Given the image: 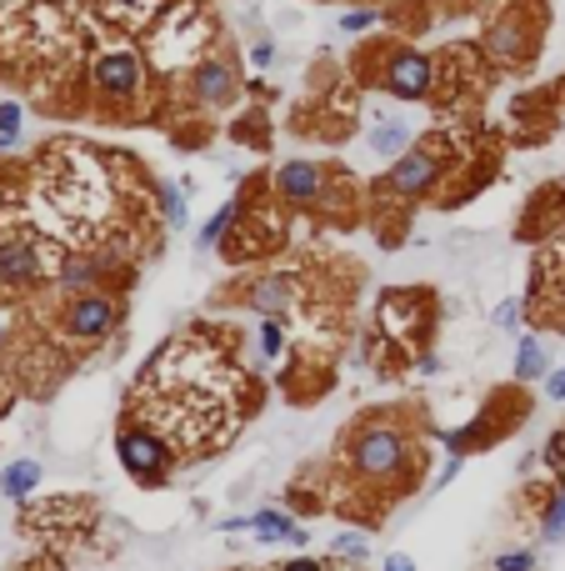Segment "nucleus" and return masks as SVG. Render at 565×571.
Here are the masks:
<instances>
[{"mask_svg":"<svg viewBox=\"0 0 565 571\" xmlns=\"http://www.w3.org/2000/svg\"><path fill=\"white\" fill-rule=\"evenodd\" d=\"M256 411L250 371L215 336L180 331L141 366L130 386L126 417L155 427L180 462H201L221 452Z\"/></svg>","mask_w":565,"mask_h":571,"instance_id":"obj_1","label":"nucleus"},{"mask_svg":"<svg viewBox=\"0 0 565 571\" xmlns=\"http://www.w3.org/2000/svg\"><path fill=\"white\" fill-rule=\"evenodd\" d=\"M330 476H341L351 501L341 516L376 526L390 501H405L425 476V427L415 406H376L341 431L330 452Z\"/></svg>","mask_w":565,"mask_h":571,"instance_id":"obj_2","label":"nucleus"},{"mask_svg":"<svg viewBox=\"0 0 565 571\" xmlns=\"http://www.w3.org/2000/svg\"><path fill=\"white\" fill-rule=\"evenodd\" d=\"M60 261L66 256L46 236H36L25 226H5L0 231V301H21L25 291L56 281Z\"/></svg>","mask_w":565,"mask_h":571,"instance_id":"obj_3","label":"nucleus"},{"mask_svg":"<svg viewBox=\"0 0 565 571\" xmlns=\"http://www.w3.org/2000/svg\"><path fill=\"white\" fill-rule=\"evenodd\" d=\"M436 331V296L425 286H405V291H386L376 306V341L396 346V357L411 366V357L431 341Z\"/></svg>","mask_w":565,"mask_h":571,"instance_id":"obj_4","label":"nucleus"},{"mask_svg":"<svg viewBox=\"0 0 565 571\" xmlns=\"http://www.w3.org/2000/svg\"><path fill=\"white\" fill-rule=\"evenodd\" d=\"M120 322H126V306L110 296L106 286L101 291H71L56 316V341H66L71 351H95V346H106L116 336Z\"/></svg>","mask_w":565,"mask_h":571,"instance_id":"obj_5","label":"nucleus"},{"mask_svg":"<svg viewBox=\"0 0 565 571\" xmlns=\"http://www.w3.org/2000/svg\"><path fill=\"white\" fill-rule=\"evenodd\" d=\"M116 456H120V466H126L130 481H136V487H145V491L165 487V481L176 476V466H180L176 446H170V441H165L155 427H145V421H136V417H120V427H116Z\"/></svg>","mask_w":565,"mask_h":571,"instance_id":"obj_6","label":"nucleus"},{"mask_svg":"<svg viewBox=\"0 0 565 571\" xmlns=\"http://www.w3.org/2000/svg\"><path fill=\"white\" fill-rule=\"evenodd\" d=\"M526 417H530V396H526V386H506V392H491V396H485V411L471 421V427L446 431L440 441H446L450 452L466 456L471 446H495V441H506Z\"/></svg>","mask_w":565,"mask_h":571,"instance_id":"obj_7","label":"nucleus"},{"mask_svg":"<svg viewBox=\"0 0 565 571\" xmlns=\"http://www.w3.org/2000/svg\"><path fill=\"white\" fill-rule=\"evenodd\" d=\"M440 176H446V155L431 151V145H415V151L396 155V166L386 171V190L396 201H421L436 190Z\"/></svg>","mask_w":565,"mask_h":571,"instance_id":"obj_8","label":"nucleus"},{"mask_svg":"<svg viewBox=\"0 0 565 571\" xmlns=\"http://www.w3.org/2000/svg\"><path fill=\"white\" fill-rule=\"evenodd\" d=\"M95 91H101V101H110V106H126V101H136L145 85V66L136 50H106V56L95 60L91 71Z\"/></svg>","mask_w":565,"mask_h":571,"instance_id":"obj_9","label":"nucleus"},{"mask_svg":"<svg viewBox=\"0 0 565 571\" xmlns=\"http://www.w3.org/2000/svg\"><path fill=\"white\" fill-rule=\"evenodd\" d=\"M271 186H275V201L295 206V211H310V206L326 201L330 171L316 166V161H285V166L271 176Z\"/></svg>","mask_w":565,"mask_h":571,"instance_id":"obj_10","label":"nucleus"},{"mask_svg":"<svg viewBox=\"0 0 565 571\" xmlns=\"http://www.w3.org/2000/svg\"><path fill=\"white\" fill-rule=\"evenodd\" d=\"M240 306L256 311V316H281V322H285V316L295 311V276L266 271V276H256V281H246Z\"/></svg>","mask_w":565,"mask_h":571,"instance_id":"obj_11","label":"nucleus"},{"mask_svg":"<svg viewBox=\"0 0 565 571\" xmlns=\"http://www.w3.org/2000/svg\"><path fill=\"white\" fill-rule=\"evenodd\" d=\"M526 512L535 522L541 541H561L565 536V476H555L545 487H526Z\"/></svg>","mask_w":565,"mask_h":571,"instance_id":"obj_12","label":"nucleus"},{"mask_svg":"<svg viewBox=\"0 0 565 571\" xmlns=\"http://www.w3.org/2000/svg\"><path fill=\"white\" fill-rule=\"evenodd\" d=\"M431 81H436V66L425 56H415V50H401V56H390L386 66V91L401 95V101H421V95H431Z\"/></svg>","mask_w":565,"mask_h":571,"instance_id":"obj_13","label":"nucleus"},{"mask_svg":"<svg viewBox=\"0 0 565 571\" xmlns=\"http://www.w3.org/2000/svg\"><path fill=\"white\" fill-rule=\"evenodd\" d=\"M190 91H196V101H205V106H231V95H236V75H231L225 60H201L196 75H190Z\"/></svg>","mask_w":565,"mask_h":571,"instance_id":"obj_14","label":"nucleus"},{"mask_svg":"<svg viewBox=\"0 0 565 571\" xmlns=\"http://www.w3.org/2000/svg\"><path fill=\"white\" fill-rule=\"evenodd\" d=\"M250 532H256V541H310L306 526L295 522L285 506H266V512L250 516Z\"/></svg>","mask_w":565,"mask_h":571,"instance_id":"obj_15","label":"nucleus"},{"mask_svg":"<svg viewBox=\"0 0 565 571\" xmlns=\"http://www.w3.org/2000/svg\"><path fill=\"white\" fill-rule=\"evenodd\" d=\"M370 151L376 155H405L411 151V126L401 116H376L370 126Z\"/></svg>","mask_w":565,"mask_h":571,"instance_id":"obj_16","label":"nucleus"},{"mask_svg":"<svg viewBox=\"0 0 565 571\" xmlns=\"http://www.w3.org/2000/svg\"><path fill=\"white\" fill-rule=\"evenodd\" d=\"M36 487H40V462H31V456H21V462H11L0 471V491L11 501H31Z\"/></svg>","mask_w":565,"mask_h":571,"instance_id":"obj_17","label":"nucleus"},{"mask_svg":"<svg viewBox=\"0 0 565 571\" xmlns=\"http://www.w3.org/2000/svg\"><path fill=\"white\" fill-rule=\"evenodd\" d=\"M530 25L526 21H506V25H495L491 31V40H485V46H491V56L495 60H520L530 50Z\"/></svg>","mask_w":565,"mask_h":571,"instance_id":"obj_18","label":"nucleus"},{"mask_svg":"<svg viewBox=\"0 0 565 571\" xmlns=\"http://www.w3.org/2000/svg\"><path fill=\"white\" fill-rule=\"evenodd\" d=\"M541 376H551V357H545L541 336H520V346H516V381L526 386V381H541Z\"/></svg>","mask_w":565,"mask_h":571,"instance_id":"obj_19","label":"nucleus"},{"mask_svg":"<svg viewBox=\"0 0 565 571\" xmlns=\"http://www.w3.org/2000/svg\"><path fill=\"white\" fill-rule=\"evenodd\" d=\"M236 215H240V206H236V201H231V206H221V211H215L211 221H205V226H201L196 246H201V250H215V246H221V241H225V231L236 226Z\"/></svg>","mask_w":565,"mask_h":571,"instance_id":"obj_20","label":"nucleus"},{"mask_svg":"<svg viewBox=\"0 0 565 571\" xmlns=\"http://www.w3.org/2000/svg\"><path fill=\"white\" fill-rule=\"evenodd\" d=\"M161 215H165V226L170 231L186 226V190H180L176 180H165L161 186Z\"/></svg>","mask_w":565,"mask_h":571,"instance_id":"obj_21","label":"nucleus"},{"mask_svg":"<svg viewBox=\"0 0 565 571\" xmlns=\"http://www.w3.org/2000/svg\"><path fill=\"white\" fill-rule=\"evenodd\" d=\"M365 551H370V547H365V536H361V532H341V536H336V541H330V557L351 561V567H361V561H365Z\"/></svg>","mask_w":565,"mask_h":571,"instance_id":"obj_22","label":"nucleus"},{"mask_svg":"<svg viewBox=\"0 0 565 571\" xmlns=\"http://www.w3.org/2000/svg\"><path fill=\"white\" fill-rule=\"evenodd\" d=\"M541 462L551 466L555 476H565V427H555L551 436H545V446H541Z\"/></svg>","mask_w":565,"mask_h":571,"instance_id":"obj_23","label":"nucleus"},{"mask_svg":"<svg viewBox=\"0 0 565 571\" xmlns=\"http://www.w3.org/2000/svg\"><path fill=\"white\" fill-rule=\"evenodd\" d=\"M541 561H535V551L530 547H516V551H501L495 557V571H535Z\"/></svg>","mask_w":565,"mask_h":571,"instance_id":"obj_24","label":"nucleus"},{"mask_svg":"<svg viewBox=\"0 0 565 571\" xmlns=\"http://www.w3.org/2000/svg\"><path fill=\"white\" fill-rule=\"evenodd\" d=\"M376 25V11H345L341 15V31H370Z\"/></svg>","mask_w":565,"mask_h":571,"instance_id":"obj_25","label":"nucleus"},{"mask_svg":"<svg viewBox=\"0 0 565 571\" xmlns=\"http://www.w3.org/2000/svg\"><path fill=\"white\" fill-rule=\"evenodd\" d=\"M15 571H66V561H60L56 551H40L36 561H25V567H15Z\"/></svg>","mask_w":565,"mask_h":571,"instance_id":"obj_26","label":"nucleus"},{"mask_svg":"<svg viewBox=\"0 0 565 571\" xmlns=\"http://www.w3.org/2000/svg\"><path fill=\"white\" fill-rule=\"evenodd\" d=\"M545 396H551V401H565V366L545 376Z\"/></svg>","mask_w":565,"mask_h":571,"instance_id":"obj_27","label":"nucleus"},{"mask_svg":"<svg viewBox=\"0 0 565 571\" xmlns=\"http://www.w3.org/2000/svg\"><path fill=\"white\" fill-rule=\"evenodd\" d=\"M380 571H415V561L405 557V551H390V557L380 561Z\"/></svg>","mask_w":565,"mask_h":571,"instance_id":"obj_28","label":"nucleus"},{"mask_svg":"<svg viewBox=\"0 0 565 571\" xmlns=\"http://www.w3.org/2000/svg\"><path fill=\"white\" fill-rule=\"evenodd\" d=\"M271 56H275L271 40H256V46H250V60H256V66H271Z\"/></svg>","mask_w":565,"mask_h":571,"instance_id":"obj_29","label":"nucleus"},{"mask_svg":"<svg viewBox=\"0 0 565 571\" xmlns=\"http://www.w3.org/2000/svg\"><path fill=\"white\" fill-rule=\"evenodd\" d=\"M516 316H520V301H506V306L495 311V326H516Z\"/></svg>","mask_w":565,"mask_h":571,"instance_id":"obj_30","label":"nucleus"},{"mask_svg":"<svg viewBox=\"0 0 565 571\" xmlns=\"http://www.w3.org/2000/svg\"><path fill=\"white\" fill-rule=\"evenodd\" d=\"M116 5H136V11H145V5H151V0H116Z\"/></svg>","mask_w":565,"mask_h":571,"instance_id":"obj_31","label":"nucleus"},{"mask_svg":"<svg viewBox=\"0 0 565 571\" xmlns=\"http://www.w3.org/2000/svg\"><path fill=\"white\" fill-rule=\"evenodd\" d=\"M0 336H5V331H0Z\"/></svg>","mask_w":565,"mask_h":571,"instance_id":"obj_32","label":"nucleus"}]
</instances>
